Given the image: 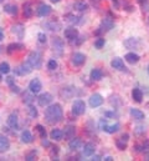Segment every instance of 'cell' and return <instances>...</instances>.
<instances>
[{"instance_id": "1", "label": "cell", "mask_w": 149, "mask_h": 161, "mask_svg": "<svg viewBox=\"0 0 149 161\" xmlns=\"http://www.w3.org/2000/svg\"><path fill=\"white\" fill-rule=\"evenodd\" d=\"M62 116H64V110H62L60 104L49 105L45 110V120L47 121V124H50V125L60 122L62 120Z\"/></svg>"}, {"instance_id": "2", "label": "cell", "mask_w": 149, "mask_h": 161, "mask_svg": "<svg viewBox=\"0 0 149 161\" xmlns=\"http://www.w3.org/2000/svg\"><path fill=\"white\" fill-rule=\"evenodd\" d=\"M28 63L34 68V69H40L41 64H42V59H41V54L37 51L30 53L29 58H28Z\"/></svg>"}, {"instance_id": "3", "label": "cell", "mask_w": 149, "mask_h": 161, "mask_svg": "<svg viewBox=\"0 0 149 161\" xmlns=\"http://www.w3.org/2000/svg\"><path fill=\"white\" fill-rule=\"evenodd\" d=\"M86 111V104L81 100V99H77L74 100V104H72V113H74L76 116H81L83 115Z\"/></svg>"}, {"instance_id": "4", "label": "cell", "mask_w": 149, "mask_h": 161, "mask_svg": "<svg viewBox=\"0 0 149 161\" xmlns=\"http://www.w3.org/2000/svg\"><path fill=\"white\" fill-rule=\"evenodd\" d=\"M33 66L26 61V63H24V64H21V65H19L16 69H15V74L16 75H20V76H24V75H28V74H30L31 71H33Z\"/></svg>"}, {"instance_id": "5", "label": "cell", "mask_w": 149, "mask_h": 161, "mask_svg": "<svg viewBox=\"0 0 149 161\" xmlns=\"http://www.w3.org/2000/svg\"><path fill=\"white\" fill-rule=\"evenodd\" d=\"M52 95L50 94V92H45V94H41L40 96H39V99H37V103H39V105L40 106H42V108H45V106H49V104L52 101Z\"/></svg>"}, {"instance_id": "6", "label": "cell", "mask_w": 149, "mask_h": 161, "mask_svg": "<svg viewBox=\"0 0 149 161\" xmlns=\"http://www.w3.org/2000/svg\"><path fill=\"white\" fill-rule=\"evenodd\" d=\"M111 66L116 70H119V71H127V68L124 65V61L121 59V58H114L112 59L111 61Z\"/></svg>"}, {"instance_id": "7", "label": "cell", "mask_w": 149, "mask_h": 161, "mask_svg": "<svg viewBox=\"0 0 149 161\" xmlns=\"http://www.w3.org/2000/svg\"><path fill=\"white\" fill-rule=\"evenodd\" d=\"M101 127H102V130H105L106 132H108V134H114V132H117L118 130H119V124H113V125H108L106 121H101Z\"/></svg>"}, {"instance_id": "8", "label": "cell", "mask_w": 149, "mask_h": 161, "mask_svg": "<svg viewBox=\"0 0 149 161\" xmlns=\"http://www.w3.org/2000/svg\"><path fill=\"white\" fill-rule=\"evenodd\" d=\"M71 61H72V65H74V66H82L86 61V56L82 53H74L72 55Z\"/></svg>"}, {"instance_id": "9", "label": "cell", "mask_w": 149, "mask_h": 161, "mask_svg": "<svg viewBox=\"0 0 149 161\" xmlns=\"http://www.w3.org/2000/svg\"><path fill=\"white\" fill-rule=\"evenodd\" d=\"M102 104H103V97H102L101 94H93V95H91V97H90V105L92 108H98Z\"/></svg>"}, {"instance_id": "10", "label": "cell", "mask_w": 149, "mask_h": 161, "mask_svg": "<svg viewBox=\"0 0 149 161\" xmlns=\"http://www.w3.org/2000/svg\"><path fill=\"white\" fill-rule=\"evenodd\" d=\"M77 36H78V30L74 28V26H70V28H67V29H65V38L66 39H69L70 41H76L77 39Z\"/></svg>"}, {"instance_id": "11", "label": "cell", "mask_w": 149, "mask_h": 161, "mask_svg": "<svg viewBox=\"0 0 149 161\" xmlns=\"http://www.w3.org/2000/svg\"><path fill=\"white\" fill-rule=\"evenodd\" d=\"M51 14V6L50 5H46V4H40L39 8H37V15L41 16V18H45V16H49Z\"/></svg>"}, {"instance_id": "12", "label": "cell", "mask_w": 149, "mask_h": 161, "mask_svg": "<svg viewBox=\"0 0 149 161\" xmlns=\"http://www.w3.org/2000/svg\"><path fill=\"white\" fill-rule=\"evenodd\" d=\"M113 25H114L113 19H111V18H105V19L102 20V23H101V26H100V29H101V30H100V33L111 30L112 28H113Z\"/></svg>"}, {"instance_id": "13", "label": "cell", "mask_w": 149, "mask_h": 161, "mask_svg": "<svg viewBox=\"0 0 149 161\" xmlns=\"http://www.w3.org/2000/svg\"><path fill=\"white\" fill-rule=\"evenodd\" d=\"M41 89H42V84H41V81L39 80V79H33V80L30 81V84H29V90H30L31 92L37 94V92L41 91Z\"/></svg>"}, {"instance_id": "14", "label": "cell", "mask_w": 149, "mask_h": 161, "mask_svg": "<svg viewBox=\"0 0 149 161\" xmlns=\"http://www.w3.org/2000/svg\"><path fill=\"white\" fill-rule=\"evenodd\" d=\"M52 47L57 54H62V50H64V41H62V39H60L59 36H55L52 39Z\"/></svg>"}, {"instance_id": "15", "label": "cell", "mask_w": 149, "mask_h": 161, "mask_svg": "<svg viewBox=\"0 0 149 161\" xmlns=\"http://www.w3.org/2000/svg\"><path fill=\"white\" fill-rule=\"evenodd\" d=\"M129 114H131V116H132L134 120L141 121V120H144V119H146L144 113H143L142 110H139V109H131Z\"/></svg>"}, {"instance_id": "16", "label": "cell", "mask_w": 149, "mask_h": 161, "mask_svg": "<svg viewBox=\"0 0 149 161\" xmlns=\"http://www.w3.org/2000/svg\"><path fill=\"white\" fill-rule=\"evenodd\" d=\"M8 125L11 127V129H19V119H18V115L16 114H10L9 118H8Z\"/></svg>"}, {"instance_id": "17", "label": "cell", "mask_w": 149, "mask_h": 161, "mask_svg": "<svg viewBox=\"0 0 149 161\" xmlns=\"http://www.w3.org/2000/svg\"><path fill=\"white\" fill-rule=\"evenodd\" d=\"M21 141H23L24 144H30V142H33V141H34L33 134H31L29 130H24V131L21 132Z\"/></svg>"}, {"instance_id": "18", "label": "cell", "mask_w": 149, "mask_h": 161, "mask_svg": "<svg viewBox=\"0 0 149 161\" xmlns=\"http://www.w3.org/2000/svg\"><path fill=\"white\" fill-rule=\"evenodd\" d=\"M132 97H133V100H134L136 103H142V100H143V91H142L141 89H138V87L133 89V91H132Z\"/></svg>"}, {"instance_id": "19", "label": "cell", "mask_w": 149, "mask_h": 161, "mask_svg": "<svg viewBox=\"0 0 149 161\" xmlns=\"http://www.w3.org/2000/svg\"><path fill=\"white\" fill-rule=\"evenodd\" d=\"M50 137H51L52 140L60 141V140H62V137H64V131L60 130V129H54V130L50 132Z\"/></svg>"}, {"instance_id": "20", "label": "cell", "mask_w": 149, "mask_h": 161, "mask_svg": "<svg viewBox=\"0 0 149 161\" xmlns=\"http://www.w3.org/2000/svg\"><path fill=\"white\" fill-rule=\"evenodd\" d=\"M95 151H96V146L93 144H91V142L86 144L85 147H83V155L85 156H92L95 154Z\"/></svg>"}, {"instance_id": "21", "label": "cell", "mask_w": 149, "mask_h": 161, "mask_svg": "<svg viewBox=\"0 0 149 161\" xmlns=\"http://www.w3.org/2000/svg\"><path fill=\"white\" fill-rule=\"evenodd\" d=\"M10 147V141L8 140V137L5 136H0V153H5L8 151Z\"/></svg>"}, {"instance_id": "22", "label": "cell", "mask_w": 149, "mask_h": 161, "mask_svg": "<svg viewBox=\"0 0 149 161\" xmlns=\"http://www.w3.org/2000/svg\"><path fill=\"white\" fill-rule=\"evenodd\" d=\"M124 59H126V61H128L129 64H137L141 58H139V55H137V54H134V53H128V54L124 56Z\"/></svg>"}, {"instance_id": "23", "label": "cell", "mask_w": 149, "mask_h": 161, "mask_svg": "<svg viewBox=\"0 0 149 161\" xmlns=\"http://www.w3.org/2000/svg\"><path fill=\"white\" fill-rule=\"evenodd\" d=\"M90 76H91V79H92L93 81H98V80H101V79H102L103 73H102V70H101V69H92V70H91Z\"/></svg>"}, {"instance_id": "24", "label": "cell", "mask_w": 149, "mask_h": 161, "mask_svg": "<svg viewBox=\"0 0 149 161\" xmlns=\"http://www.w3.org/2000/svg\"><path fill=\"white\" fill-rule=\"evenodd\" d=\"M124 45L128 47V49H136L138 45H139V40L136 39V38H129L124 41Z\"/></svg>"}, {"instance_id": "25", "label": "cell", "mask_w": 149, "mask_h": 161, "mask_svg": "<svg viewBox=\"0 0 149 161\" xmlns=\"http://www.w3.org/2000/svg\"><path fill=\"white\" fill-rule=\"evenodd\" d=\"M4 11L10 14V15H16L18 14V6L14 5V4H6L4 6Z\"/></svg>"}, {"instance_id": "26", "label": "cell", "mask_w": 149, "mask_h": 161, "mask_svg": "<svg viewBox=\"0 0 149 161\" xmlns=\"http://www.w3.org/2000/svg\"><path fill=\"white\" fill-rule=\"evenodd\" d=\"M11 31L14 33V34H16L20 39L23 38V35H24V26L21 25V24H18V25H14L13 28H11Z\"/></svg>"}, {"instance_id": "27", "label": "cell", "mask_w": 149, "mask_h": 161, "mask_svg": "<svg viewBox=\"0 0 149 161\" xmlns=\"http://www.w3.org/2000/svg\"><path fill=\"white\" fill-rule=\"evenodd\" d=\"M81 145H82V141H81L80 139H77V137H72L71 141L69 142V146H70L71 150H77V149H80Z\"/></svg>"}, {"instance_id": "28", "label": "cell", "mask_w": 149, "mask_h": 161, "mask_svg": "<svg viewBox=\"0 0 149 161\" xmlns=\"http://www.w3.org/2000/svg\"><path fill=\"white\" fill-rule=\"evenodd\" d=\"M74 8L76 10H78V11H85V10H87L88 5H87V3H85L83 0H78V1L74 3Z\"/></svg>"}, {"instance_id": "29", "label": "cell", "mask_w": 149, "mask_h": 161, "mask_svg": "<svg viewBox=\"0 0 149 161\" xmlns=\"http://www.w3.org/2000/svg\"><path fill=\"white\" fill-rule=\"evenodd\" d=\"M34 95H35V94L31 92V91H30V92H25V94H24V99H23L24 103L31 105V104L34 103V100H35V96H34Z\"/></svg>"}, {"instance_id": "30", "label": "cell", "mask_w": 149, "mask_h": 161, "mask_svg": "<svg viewBox=\"0 0 149 161\" xmlns=\"http://www.w3.org/2000/svg\"><path fill=\"white\" fill-rule=\"evenodd\" d=\"M74 126H67V127H65V131H64V136L66 137V139H72L74 137Z\"/></svg>"}, {"instance_id": "31", "label": "cell", "mask_w": 149, "mask_h": 161, "mask_svg": "<svg viewBox=\"0 0 149 161\" xmlns=\"http://www.w3.org/2000/svg\"><path fill=\"white\" fill-rule=\"evenodd\" d=\"M21 47H23L21 44H10V45L8 46V53L11 54V53H14V51H16V50H20Z\"/></svg>"}, {"instance_id": "32", "label": "cell", "mask_w": 149, "mask_h": 161, "mask_svg": "<svg viewBox=\"0 0 149 161\" xmlns=\"http://www.w3.org/2000/svg\"><path fill=\"white\" fill-rule=\"evenodd\" d=\"M24 15H25V18H31L33 16V9H31L30 4L24 5Z\"/></svg>"}, {"instance_id": "33", "label": "cell", "mask_w": 149, "mask_h": 161, "mask_svg": "<svg viewBox=\"0 0 149 161\" xmlns=\"http://www.w3.org/2000/svg\"><path fill=\"white\" fill-rule=\"evenodd\" d=\"M116 144H117V147H118L119 150H126V149H127V141L123 140L122 137H119Z\"/></svg>"}, {"instance_id": "34", "label": "cell", "mask_w": 149, "mask_h": 161, "mask_svg": "<svg viewBox=\"0 0 149 161\" xmlns=\"http://www.w3.org/2000/svg\"><path fill=\"white\" fill-rule=\"evenodd\" d=\"M0 71L3 73V74H9L10 73V65L8 64V63H1L0 64Z\"/></svg>"}, {"instance_id": "35", "label": "cell", "mask_w": 149, "mask_h": 161, "mask_svg": "<svg viewBox=\"0 0 149 161\" xmlns=\"http://www.w3.org/2000/svg\"><path fill=\"white\" fill-rule=\"evenodd\" d=\"M80 19H81L80 16H74V15H69L67 16V21L70 24H78V23H81Z\"/></svg>"}, {"instance_id": "36", "label": "cell", "mask_w": 149, "mask_h": 161, "mask_svg": "<svg viewBox=\"0 0 149 161\" xmlns=\"http://www.w3.org/2000/svg\"><path fill=\"white\" fill-rule=\"evenodd\" d=\"M36 130L39 131V134H40V137H41V139H46V130H45V127H44V126L37 125Z\"/></svg>"}, {"instance_id": "37", "label": "cell", "mask_w": 149, "mask_h": 161, "mask_svg": "<svg viewBox=\"0 0 149 161\" xmlns=\"http://www.w3.org/2000/svg\"><path fill=\"white\" fill-rule=\"evenodd\" d=\"M95 46H96L97 49H102V47L105 46V39H103V38H98L97 40L95 41Z\"/></svg>"}, {"instance_id": "38", "label": "cell", "mask_w": 149, "mask_h": 161, "mask_svg": "<svg viewBox=\"0 0 149 161\" xmlns=\"http://www.w3.org/2000/svg\"><path fill=\"white\" fill-rule=\"evenodd\" d=\"M47 68H49L50 70H55V69L57 68V61L54 60V59H51V60L49 61V64H47Z\"/></svg>"}, {"instance_id": "39", "label": "cell", "mask_w": 149, "mask_h": 161, "mask_svg": "<svg viewBox=\"0 0 149 161\" xmlns=\"http://www.w3.org/2000/svg\"><path fill=\"white\" fill-rule=\"evenodd\" d=\"M29 114H30V116H31V118H36L37 116V110L33 106V105H30V106H29Z\"/></svg>"}, {"instance_id": "40", "label": "cell", "mask_w": 149, "mask_h": 161, "mask_svg": "<svg viewBox=\"0 0 149 161\" xmlns=\"http://www.w3.org/2000/svg\"><path fill=\"white\" fill-rule=\"evenodd\" d=\"M36 159V153L35 151H33V153H30L29 155H26V158H25V160L28 161H33Z\"/></svg>"}, {"instance_id": "41", "label": "cell", "mask_w": 149, "mask_h": 161, "mask_svg": "<svg viewBox=\"0 0 149 161\" xmlns=\"http://www.w3.org/2000/svg\"><path fill=\"white\" fill-rule=\"evenodd\" d=\"M37 38H39V41H40V42H45V41H46V35H45L44 33H40V34L37 35Z\"/></svg>"}, {"instance_id": "42", "label": "cell", "mask_w": 149, "mask_h": 161, "mask_svg": "<svg viewBox=\"0 0 149 161\" xmlns=\"http://www.w3.org/2000/svg\"><path fill=\"white\" fill-rule=\"evenodd\" d=\"M11 91L13 92H19V87L15 86V85H11Z\"/></svg>"}, {"instance_id": "43", "label": "cell", "mask_w": 149, "mask_h": 161, "mask_svg": "<svg viewBox=\"0 0 149 161\" xmlns=\"http://www.w3.org/2000/svg\"><path fill=\"white\" fill-rule=\"evenodd\" d=\"M41 144H42V146H50V142H49L47 140H45V139H42Z\"/></svg>"}, {"instance_id": "44", "label": "cell", "mask_w": 149, "mask_h": 161, "mask_svg": "<svg viewBox=\"0 0 149 161\" xmlns=\"http://www.w3.org/2000/svg\"><path fill=\"white\" fill-rule=\"evenodd\" d=\"M121 137H122L123 140H126V141H128V137H129V136H128V134H126V135H122Z\"/></svg>"}, {"instance_id": "45", "label": "cell", "mask_w": 149, "mask_h": 161, "mask_svg": "<svg viewBox=\"0 0 149 161\" xmlns=\"http://www.w3.org/2000/svg\"><path fill=\"white\" fill-rule=\"evenodd\" d=\"M4 39V31H3V29H0V41Z\"/></svg>"}, {"instance_id": "46", "label": "cell", "mask_w": 149, "mask_h": 161, "mask_svg": "<svg viewBox=\"0 0 149 161\" xmlns=\"http://www.w3.org/2000/svg\"><path fill=\"white\" fill-rule=\"evenodd\" d=\"M105 160H106V161H112L113 159H112L111 156H107V158H105Z\"/></svg>"}, {"instance_id": "47", "label": "cell", "mask_w": 149, "mask_h": 161, "mask_svg": "<svg viewBox=\"0 0 149 161\" xmlns=\"http://www.w3.org/2000/svg\"><path fill=\"white\" fill-rule=\"evenodd\" d=\"M92 160H101V158H100V156H93Z\"/></svg>"}, {"instance_id": "48", "label": "cell", "mask_w": 149, "mask_h": 161, "mask_svg": "<svg viewBox=\"0 0 149 161\" xmlns=\"http://www.w3.org/2000/svg\"><path fill=\"white\" fill-rule=\"evenodd\" d=\"M146 160L149 161V153H147V154H146Z\"/></svg>"}, {"instance_id": "49", "label": "cell", "mask_w": 149, "mask_h": 161, "mask_svg": "<svg viewBox=\"0 0 149 161\" xmlns=\"http://www.w3.org/2000/svg\"><path fill=\"white\" fill-rule=\"evenodd\" d=\"M50 1H51V3H60L61 0H50Z\"/></svg>"}, {"instance_id": "50", "label": "cell", "mask_w": 149, "mask_h": 161, "mask_svg": "<svg viewBox=\"0 0 149 161\" xmlns=\"http://www.w3.org/2000/svg\"><path fill=\"white\" fill-rule=\"evenodd\" d=\"M3 80V73H1V71H0V81Z\"/></svg>"}, {"instance_id": "51", "label": "cell", "mask_w": 149, "mask_h": 161, "mask_svg": "<svg viewBox=\"0 0 149 161\" xmlns=\"http://www.w3.org/2000/svg\"><path fill=\"white\" fill-rule=\"evenodd\" d=\"M139 1H141V3H142V1H147V0H139Z\"/></svg>"}, {"instance_id": "52", "label": "cell", "mask_w": 149, "mask_h": 161, "mask_svg": "<svg viewBox=\"0 0 149 161\" xmlns=\"http://www.w3.org/2000/svg\"><path fill=\"white\" fill-rule=\"evenodd\" d=\"M148 74H149V65H148Z\"/></svg>"}, {"instance_id": "53", "label": "cell", "mask_w": 149, "mask_h": 161, "mask_svg": "<svg viewBox=\"0 0 149 161\" xmlns=\"http://www.w3.org/2000/svg\"><path fill=\"white\" fill-rule=\"evenodd\" d=\"M0 50H1V47H0Z\"/></svg>"}]
</instances>
